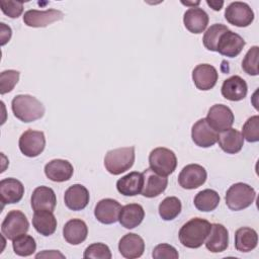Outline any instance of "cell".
<instances>
[{"label":"cell","instance_id":"484cf974","mask_svg":"<svg viewBox=\"0 0 259 259\" xmlns=\"http://www.w3.org/2000/svg\"><path fill=\"white\" fill-rule=\"evenodd\" d=\"M143 184V174L134 171L119 178L116 182V188L117 191L124 196H135L142 192Z\"/></svg>","mask_w":259,"mask_h":259},{"label":"cell","instance_id":"8d00e7d4","mask_svg":"<svg viewBox=\"0 0 259 259\" xmlns=\"http://www.w3.org/2000/svg\"><path fill=\"white\" fill-rule=\"evenodd\" d=\"M83 257L85 259H110L111 252L107 245L103 243H93L85 249Z\"/></svg>","mask_w":259,"mask_h":259},{"label":"cell","instance_id":"ba28073f","mask_svg":"<svg viewBox=\"0 0 259 259\" xmlns=\"http://www.w3.org/2000/svg\"><path fill=\"white\" fill-rule=\"evenodd\" d=\"M225 18L230 24L238 27H246L253 22L254 12L247 3L235 1L227 6Z\"/></svg>","mask_w":259,"mask_h":259},{"label":"cell","instance_id":"f35d334b","mask_svg":"<svg viewBox=\"0 0 259 259\" xmlns=\"http://www.w3.org/2000/svg\"><path fill=\"white\" fill-rule=\"evenodd\" d=\"M0 7L2 12L10 18H17L23 11V2L12 0H1Z\"/></svg>","mask_w":259,"mask_h":259},{"label":"cell","instance_id":"277c9868","mask_svg":"<svg viewBox=\"0 0 259 259\" xmlns=\"http://www.w3.org/2000/svg\"><path fill=\"white\" fill-rule=\"evenodd\" d=\"M256 197V192L249 184L238 182L229 187L226 193V204L232 210H242L249 207Z\"/></svg>","mask_w":259,"mask_h":259},{"label":"cell","instance_id":"5bb4252c","mask_svg":"<svg viewBox=\"0 0 259 259\" xmlns=\"http://www.w3.org/2000/svg\"><path fill=\"white\" fill-rule=\"evenodd\" d=\"M142 174L144 177V184L141 194L143 196L152 198L165 191L168 185V179L166 176L156 173L151 168L146 169Z\"/></svg>","mask_w":259,"mask_h":259},{"label":"cell","instance_id":"ac0fdd59","mask_svg":"<svg viewBox=\"0 0 259 259\" xmlns=\"http://www.w3.org/2000/svg\"><path fill=\"white\" fill-rule=\"evenodd\" d=\"M30 203L34 211H54L57 204V197L55 191L48 186H38L33 190L31 194Z\"/></svg>","mask_w":259,"mask_h":259},{"label":"cell","instance_id":"3957f363","mask_svg":"<svg viewBox=\"0 0 259 259\" xmlns=\"http://www.w3.org/2000/svg\"><path fill=\"white\" fill-rule=\"evenodd\" d=\"M135 162V147L110 150L104 157L105 169L112 175H119L131 169Z\"/></svg>","mask_w":259,"mask_h":259},{"label":"cell","instance_id":"7c38bea8","mask_svg":"<svg viewBox=\"0 0 259 259\" xmlns=\"http://www.w3.org/2000/svg\"><path fill=\"white\" fill-rule=\"evenodd\" d=\"M245 45L246 41L241 35L228 29L221 35L217 46V52L225 57L234 58L242 52Z\"/></svg>","mask_w":259,"mask_h":259},{"label":"cell","instance_id":"7bdbcfd3","mask_svg":"<svg viewBox=\"0 0 259 259\" xmlns=\"http://www.w3.org/2000/svg\"><path fill=\"white\" fill-rule=\"evenodd\" d=\"M206 4L208 6H210L213 10L219 11L222 9L223 5H224V1H218V0H206Z\"/></svg>","mask_w":259,"mask_h":259},{"label":"cell","instance_id":"9c48e42d","mask_svg":"<svg viewBox=\"0 0 259 259\" xmlns=\"http://www.w3.org/2000/svg\"><path fill=\"white\" fill-rule=\"evenodd\" d=\"M205 119L215 132H223L233 125L234 113L227 105L214 104L208 109Z\"/></svg>","mask_w":259,"mask_h":259},{"label":"cell","instance_id":"836d02e7","mask_svg":"<svg viewBox=\"0 0 259 259\" xmlns=\"http://www.w3.org/2000/svg\"><path fill=\"white\" fill-rule=\"evenodd\" d=\"M229 28L222 23H214L210 25L203 34L202 42L203 46L211 52H217V46L221 35Z\"/></svg>","mask_w":259,"mask_h":259},{"label":"cell","instance_id":"60d3db41","mask_svg":"<svg viewBox=\"0 0 259 259\" xmlns=\"http://www.w3.org/2000/svg\"><path fill=\"white\" fill-rule=\"evenodd\" d=\"M0 26H1V46H4L7 41H9L12 31H11V28L3 22L0 23Z\"/></svg>","mask_w":259,"mask_h":259},{"label":"cell","instance_id":"83f0119b","mask_svg":"<svg viewBox=\"0 0 259 259\" xmlns=\"http://www.w3.org/2000/svg\"><path fill=\"white\" fill-rule=\"evenodd\" d=\"M145 218V210L141 204L130 203L121 207L118 221L125 229L138 227Z\"/></svg>","mask_w":259,"mask_h":259},{"label":"cell","instance_id":"4316f807","mask_svg":"<svg viewBox=\"0 0 259 259\" xmlns=\"http://www.w3.org/2000/svg\"><path fill=\"white\" fill-rule=\"evenodd\" d=\"M219 146L227 154H237L244 146V138L236 128H228L221 132L218 137Z\"/></svg>","mask_w":259,"mask_h":259},{"label":"cell","instance_id":"ab89813d","mask_svg":"<svg viewBox=\"0 0 259 259\" xmlns=\"http://www.w3.org/2000/svg\"><path fill=\"white\" fill-rule=\"evenodd\" d=\"M152 256L155 259H177L179 254L173 246L169 244H159L154 248Z\"/></svg>","mask_w":259,"mask_h":259},{"label":"cell","instance_id":"f1b7e54d","mask_svg":"<svg viewBox=\"0 0 259 259\" xmlns=\"http://www.w3.org/2000/svg\"><path fill=\"white\" fill-rule=\"evenodd\" d=\"M32 226L38 234L48 237L55 233L57 229V219L53 211L50 210L34 211L32 217Z\"/></svg>","mask_w":259,"mask_h":259},{"label":"cell","instance_id":"4dcf8cb0","mask_svg":"<svg viewBox=\"0 0 259 259\" xmlns=\"http://www.w3.org/2000/svg\"><path fill=\"white\" fill-rule=\"evenodd\" d=\"M220 195L215 190L204 189L199 191L194 197V205L200 211H212L220 203Z\"/></svg>","mask_w":259,"mask_h":259},{"label":"cell","instance_id":"44dd1931","mask_svg":"<svg viewBox=\"0 0 259 259\" xmlns=\"http://www.w3.org/2000/svg\"><path fill=\"white\" fill-rule=\"evenodd\" d=\"M221 92L223 97L230 101H240L246 97L248 86L243 78L235 75L224 81Z\"/></svg>","mask_w":259,"mask_h":259},{"label":"cell","instance_id":"d590c367","mask_svg":"<svg viewBox=\"0 0 259 259\" xmlns=\"http://www.w3.org/2000/svg\"><path fill=\"white\" fill-rule=\"evenodd\" d=\"M243 138L249 143H255L259 141V116L253 115L249 117L242 128Z\"/></svg>","mask_w":259,"mask_h":259},{"label":"cell","instance_id":"7402d4cb","mask_svg":"<svg viewBox=\"0 0 259 259\" xmlns=\"http://www.w3.org/2000/svg\"><path fill=\"white\" fill-rule=\"evenodd\" d=\"M23 194L24 186L16 178H4L0 181V195L3 204L17 203Z\"/></svg>","mask_w":259,"mask_h":259},{"label":"cell","instance_id":"52a82bcc","mask_svg":"<svg viewBox=\"0 0 259 259\" xmlns=\"http://www.w3.org/2000/svg\"><path fill=\"white\" fill-rule=\"evenodd\" d=\"M18 146L20 152L29 158L36 157L42 153L46 147L45 134L40 131L27 130L19 138Z\"/></svg>","mask_w":259,"mask_h":259},{"label":"cell","instance_id":"30bf717a","mask_svg":"<svg viewBox=\"0 0 259 259\" xmlns=\"http://www.w3.org/2000/svg\"><path fill=\"white\" fill-rule=\"evenodd\" d=\"M206 177V170L201 165L189 164L179 173L178 183L184 189H195L205 182Z\"/></svg>","mask_w":259,"mask_h":259},{"label":"cell","instance_id":"ffe728a7","mask_svg":"<svg viewBox=\"0 0 259 259\" xmlns=\"http://www.w3.org/2000/svg\"><path fill=\"white\" fill-rule=\"evenodd\" d=\"M74 172L72 164L63 159H54L46 164L45 174L54 182H65L68 181Z\"/></svg>","mask_w":259,"mask_h":259},{"label":"cell","instance_id":"603a6c76","mask_svg":"<svg viewBox=\"0 0 259 259\" xmlns=\"http://www.w3.org/2000/svg\"><path fill=\"white\" fill-rule=\"evenodd\" d=\"M205 247L211 253L225 251L229 245V232L222 224H211L210 232L206 238Z\"/></svg>","mask_w":259,"mask_h":259},{"label":"cell","instance_id":"1f68e13d","mask_svg":"<svg viewBox=\"0 0 259 259\" xmlns=\"http://www.w3.org/2000/svg\"><path fill=\"white\" fill-rule=\"evenodd\" d=\"M12 247L16 255L27 257L35 252L36 243L32 236L22 234L12 241Z\"/></svg>","mask_w":259,"mask_h":259},{"label":"cell","instance_id":"74e56055","mask_svg":"<svg viewBox=\"0 0 259 259\" xmlns=\"http://www.w3.org/2000/svg\"><path fill=\"white\" fill-rule=\"evenodd\" d=\"M20 73L16 70H6L0 74V93L3 95L13 90L19 80Z\"/></svg>","mask_w":259,"mask_h":259},{"label":"cell","instance_id":"f546056e","mask_svg":"<svg viewBox=\"0 0 259 259\" xmlns=\"http://www.w3.org/2000/svg\"><path fill=\"white\" fill-rule=\"evenodd\" d=\"M258 243L257 232L249 227H242L235 233V248L239 252L247 253L254 250Z\"/></svg>","mask_w":259,"mask_h":259},{"label":"cell","instance_id":"d4e9b609","mask_svg":"<svg viewBox=\"0 0 259 259\" xmlns=\"http://www.w3.org/2000/svg\"><path fill=\"white\" fill-rule=\"evenodd\" d=\"M87 235V225L80 219H72L68 221L63 228L64 239L71 245H79L83 243L86 240Z\"/></svg>","mask_w":259,"mask_h":259},{"label":"cell","instance_id":"4fadbf2b","mask_svg":"<svg viewBox=\"0 0 259 259\" xmlns=\"http://www.w3.org/2000/svg\"><path fill=\"white\" fill-rule=\"evenodd\" d=\"M219 134L207 123L205 118L198 119L191 128V138L194 144L201 148H209L218 142Z\"/></svg>","mask_w":259,"mask_h":259},{"label":"cell","instance_id":"b9f144b4","mask_svg":"<svg viewBox=\"0 0 259 259\" xmlns=\"http://www.w3.org/2000/svg\"><path fill=\"white\" fill-rule=\"evenodd\" d=\"M35 258H65V255L56 250H45L35 255Z\"/></svg>","mask_w":259,"mask_h":259},{"label":"cell","instance_id":"6da1fadb","mask_svg":"<svg viewBox=\"0 0 259 259\" xmlns=\"http://www.w3.org/2000/svg\"><path fill=\"white\" fill-rule=\"evenodd\" d=\"M210 228L211 224L204 219H191L180 228L178 233L179 241L186 248H199L205 242Z\"/></svg>","mask_w":259,"mask_h":259},{"label":"cell","instance_id":"d6a6232c","mask_svg":"<svg viewBox=\"0 0 259 259\" xmlns=\"http://www.w3.org/2000/svg\"><path fill=\"white\" fill-rule=\"evenodd\" d=\"M181 208V201L175 196H169L159 204V214L164 221H172L178 217Z\"/></svg>","mask_w":259,"mask_h":259},{"label":"cell","instance_id":"8fae6325","mask_svg":"<svg viewBox=\"0 0 259 259\" xmlns=\"http://www.w3.org/2000/svg\"><path fill=\"white\" fill-rule=\"evenodd\" d=\"M64 13L58 9H48L45 11L31 9L23 15V22L29 27H46L55 21L62 20Z\"/></svg>","mask_w":259,"mask_h":259},{"label":"cell","instance_id":"e575fe53","mask_svg":"<svg viewBox=\"0 0 259 259\" xmlns=\"http://www.w3.org/2000/svg\"><path fill=\"white\" fill-rule=\"evenodd\" d=\"M258 57H259V48L257 46L249 49L245 55L242 62V69L251 76H257L258 71Z\"/></svg>","mask_w":259,"mask_h":259},{"label":"cell","instance_id":"9a60e30c","mask_svg":"<svg viewBox=\"0 0 259 259\" xmlns=\"http://www.w3.org/2000/svg\"><path fill=\"white\" fill-rule=\"evenodd\" d=\"M121 207L122 206L117 200L112 198H104L99 200L95 205L94 215L101 224H114L118 221Z\"/></svg>","mask_w":259,"mask_h":259},{"label":"cell","instance_id":"cb8c5ba5","mask_svg":"<svg viewBox=\"0 0 259 259\" xmlns=\"http://www.w3.org/2000/svg\"><path fill=\"white\" fill-rule=\"evenodd\" d=\"M183 23L191 33H201L208 24V15L199 7H191L185 11Z\"/></svg>","mask_w":259,"mask_h":259},{"label":"cell","instance_id":"2e32d148","mask_svg":"<svg viewBox=\"0 0 259 259\" xmlns=\"http://www.w3.org/2000/svg\"><path fill=\"white\" fill-rule=\"evenodd\" d=\"M219 74L217 69L209 64H199L192 71V80L197 89L210 90L217 84Z\"/></svg>","mask_w":259,"mask_h":259},{"label":"cell","instance_id":"7a4b0ae2","mask_svg":"<svg viewBox=\"0 0 259 259\" xmlns=\"http://www.w3.org/2000/svg\"><path fill=\"white\" fill-rule=\"evenodd\" d=\"M11 109L16 118L23 122L39 119L45 114V106L34 96L28 94L16 95L11 102Z\"/></svg>","mask_w":259,"mask_h":259},{"label":"cell","instance_id":"8992f818","mask_svg":"<svg viewBox=\"0 0 259 259\" xmlns=\"http://www.w3.org/2000/svg\"><path fill=\"white\" fill-rule=\"evenodd\" d=\"M29 223L25 214L20 210H10L1 224L2 235L13 241L18 236L25 234L28 231Z\"/></svg>","mask_w":259,"mask_h":259},{"label":"cell","instance_id":"d6986e66","mask_svg":"<svg viewBox=\"0 0 259 259\" xmlns=\"http://www.w3.org/2000/svg\"><path fill=\"white\" fill-rule=\"evenodd\" d=\"M118 250L124 258H139L145 251V242L141 236L135 233H128L119 240Z\"/></svg>","mask_w":259,"mask_h":259},{"label":"cell","instance_id":"5b68a950","mask_svg":"<svg viewBox=\"0 0 259 259\" xmlns=\"http://www.w3.org/2000/svg\"><path fill=\"white\" fill-rule=\"evenodd\" d=\"M150 168L162 176H168L174 172L177 166L175 153L167 148L158 147L149 155Z\"/></svg>","mask_w":259,"mask_h":259},{"label":"cell","instance_id":"e0dca14e","mask_svg":"<svg viewBox=\"0 0 259 259\" xmlns=\"http://www.w3.org/2000/svg\"><path fill=\"white\" fill-rule=\"evenodd\" d=\"M89 191L82 184H74L70 186L64 195L66 206L71 210H82L89 202Z\"/></svg>","mask_w":259,"mask_h":259}]
</instances>
